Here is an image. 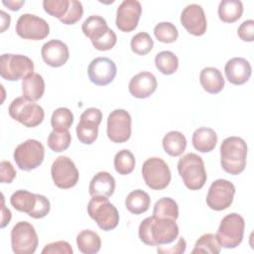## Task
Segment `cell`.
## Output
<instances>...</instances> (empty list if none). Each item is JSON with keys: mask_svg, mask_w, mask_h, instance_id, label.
<instances>
[{"mask_svg": "<svg viewBox=\"0 0 254 254\" xmlns=\"http://www.w3.org/2000/svg\"><path fill=\"white\" fill-rule=\"evenodd\" d=\"M138 234L140 240L149 246H161L175 241L179 235V226L176 220L149 216L142 220Z\"/></svg>", "mask_w": 254, "mask_h": 254, "instance_id": "cell-1", "label": "cell"}, {"mask_svg": "<svg viewBox=\"0 0 254 254\" xmlns=\"http://www.w3.org/2000/svg\"><path fill=\"white\" fill-rule=\"evenodd\" d=\"M247 145L237 136L225 138L220 145V165L230 175H239L246 167Z\"/></svg>", "mask_w": 254, "mask_h": 254, "instance_id": "cell-2", "label": "cell"}, {"mask_svg": "<svg viewBox=\"0 0 254 254\" xmlns=\"http://www.w3.org/2000/svg\"><path fill=\"white\" fill-rule=\"evenodd\" d=\"M178 172L190 190H200L206 183V171L201 157L194 153L184 155L178 162Z\"/></svg>", "mask_w": 254, "mask_h": 254, "instance_id": "cell-3", "label": "cell"}, {"mask_svg": "<svg viewBox=\"0 0 254 254\" xmlns=\"http://www.w3.org/2000/svg\"><path fill=\"white\" fill-rule=\"evenodd\" d=\"M87 213L104 231L116 228L119 223L118 210L108 197L92 196L87 204Z\"/></svg>", "mask_w": 254, "mask_h": 254, "instance_id": "cell-4", "label": "cell"}, {"mask_svg": "<svg viewBox=\"0 0 254 254\" xmlns=\"http://www.w3.org/2000/svg\"><path fill=\"white\" fill-rule=\"evenodd\" d=\"M245 221L244 218L235 212L225 215L219 224L215 234L221 247L235 248L243 240Z\"/></svg>", "mask_w": 254, "mask_h": 254, "instance_id": "cell-5", "label": "cell"}, {"mask_svg": "<svg viewBox=\"0 0 254 254\" xmlns=\"http://www.w3.org/2000/svg\"><path fill=\"white\" fill-rule=\"evenodd\" d=\"M9 115L26 127L33 128L40 125L45 118L42 106L26 98L17 97L9 105Z\"/></svg>", "mask_w": 254, "mask_h": 254, "instance_id": "cell-6", "label": "cell"}, {"mask_svg": "<svg viewBox=\"0 0 254 254\" xmlns=\"http://www.w3.org/2000/svg\"><path fill=\"white\" fill-rule=\"evenodd\" d=\"M13 157L20 170L29 172L43 163L45 148L40 141L28 139L16 147Z\"/></svg>", "mask_w": 254, "mask_h": 254, "instance_id": "cell-7", "label": "cell"}, {"mask_svg": "<svg viewBox=\"0 0 254 254\" xmlns=\"http://www.w3.org/2000/svg\"><path fill=\"white\" fill-rule=\"evenodd\" d=\"M142 176L145 184L155 190L166 189L172 178L168 164L158 157L149 158L143 163Z\"/></svg>", "mask_w": 254, "mask_h": 254, "instance_id": "cell-8", "label": "cell"}, {"mask_svg": "<svg viewBox=\"0 0 254 254\" xmlns=\"http://www.w3.org/2000/svg\"><path fill=\"white\" fill-rule=\"evenodd\" d=\"M34 71L33 61L24 55L3 54L0 59V75L9 81L23 79Z\"/></svg>", "mask_w": 254, "mask_h": 254, "instance_id": "cell-9", "label": "cell"}, {"mask_svg": "<svg viewBox=\"0 0 254 254\" xmlns=\"http://www.w3.org/2000/svg\"><path fill=\"white\" fill-rule=\"evenodd\" d=\"M39 244L38 234L28 221L17 222L11 230V247L15 254H33Z\"/></svg>", "mask_w": 254, "mask_h": 254, "instance_id": "cell-10", "label": "cell"}, {"mask_svg": "<svg viewBox=\"0 0 254 254\" xmlns=\"http://www.w3.org/2000/svg\"><path fill=\"white\" fill-rule=\"evenodd\" d=\"M16 33L25 40L40 41L48 37L50 34V26L48 22L33 14H22L16 23Z\"/></svg>", "mask_w": 254, "mask_h": 254, "instance_id": "cell-11", "label": "cell"}, {"mask_svg": "<svg viewBox=\"0 0 254 254\" xmlns=\"http://www.w3.org/2000/svg\"><path fill=\"white\" fill-rule=\"evenodd\" d=\"M235 194L234 185L224 179L215 180L209 187L206 194V204L213 210H224L228 208Z\"/></svg>", "mask_w": 254, "mask_h": 254, "instance_id": "cell-12", "label": "cell"}, {"mask_svg": "<svg viewBox=\"0 0 254 254\" xmlns=\"http://www.w3.org/2000/svg\"><path fill=\"white\" fill-rule=\"evenodd\" d=\"M51 175L54 184L64 190L74 187L79 177L74 163L66 156H60L54 161L51 167Z\"/></svg>", "mask_w": 254, "mask_h": 254, "instance_id": "cell-13", "label": "cell"}, {"mask_svg": "<svg viewBox=\"0 0 254 254\" xmlns=\"http://www.w3.org/2000/svg\"><path fill=\"white\" fill-rule=\"evenodd\" d=\"M132 119L125 109L111 111L107 118V137L113 143L127 142L131 136Z\"/></svg>", "mask_w": 254, "mask_h": 254, "instance_id": "cell-14", "label": "cell"}, {"mask_svg": "<svg viewBox=\"0 0 254 254\" xmlns=\"http://www.w3.org/2000/svg\"><path fill=\"white\" fill-rule=\"evenodd\" d=\"M76 126V135L78 140L85 145L92 144L98 136V126L102 120L100 109L90 107L85 109L79 118Z\"/></svg>", "mask_w": 254, "mask_h": 254, "instance_id": "cell-15", "label": "cell"}, {"mask_svg": "<svg viewBox=\"0 0 254 254\" xmlns=\"http://www.w3.org/2000/svg\"><path fill=\"white\" fill-rule=\"evenodd\" d=\"M117 73L115 63L105 57L93 59L87 68V74L92 83L98 86H104L113 81Z\"/></svg>", "mask_w": 254, "mask_h": 254, "instance_id": "cell-16", "label": "cell"}, {"mask_svg": "<svg viewBox=\"0 0 254 254\" xmlns=\"http://www.w3.org/2000/svg\"><path fill=\"white\" fill-rule=\"evenodd\" d=\"M142 13L141 3L137 0H124L116 11V27L125 33L132 32L138 26Z\"/></svg>", "mask_w": 254, "mask_h": 254, "instance_id": "cell-17", "label": "cell"}, {"mask_svg": "<svg viewBox=\"0 0 254 254\" xmlns=\"http://www.w3.org/2000/svg\"><path fill=\"white\" fill-rule=\"evenodd\" d=\"M181 23L193 36H202L206 32L207 22L202 7L198 4H190L181 14Z\"/></svg>", "mask_w": 254, "mask_h": 254, "instance_id": "cell-18", "label": "cell"}, {"mask_svg": "<svg viewBox=\"0 0 254 254\" xmlns=\"http://www.w3.org/2000/svg\"><path fill=\"white\" fill-rule=\"evenodd\" d=\"M41 55L48 65L60 67L67 62L69 58V51L64 42L60 40H51L43 45Z\"/></svg>", "mask_w": 254, "mask_h": 254, "instance_id": "cell-19", "label": "cell"}, {"mask_svg": "<svg viewBox=\"0 0 254 254\" xmlns=\"http://www.w3.org/2000/svg\"><path fill=\"white\" fill-rule=\"evenodd\" d=\"M157 78L150 71H141L135 74L129 81L128 89L136 98H147L157 89Z\"/></svg>", "mask_w": 254, "mask_h": 254, "instance_id": "cell-20", "label": "cell"}, {"mask_svg": "<svg viewBox=\"0 0 254 254\" xmlns=\"http://www.w3.org/2000/svg\"><path fill=\"white\" fill-rule=\"evenodd\" d=\"M224 72L230 83L234 85H241L250 78L252 67L246 59L232 58L225 64Z\"/></svg>", "mask_w": 254, "mask_h": 254, "instance_id": "cell-21", "label": "cell"}, {"mask_svg": "<svg viewBox=\"0 0 254 254\" xmlns=\"http://www.w3.org/2000/svg\"><path fill=\"white\" fill-rule=\"evenodd\" d=\"M88 190L91 196L109 197L115 190V180L108 172H99L91 179Z\"/></svg>", "mask_w": 254, "mask_h": 254, "instance_id": "cell-22", "label": "cell"}, {"mask_svg": "<svg viewBox=\"0 0 254 254\" xmlns=\"http://www.w3.org/2000/svg\"><path fill=\"white\" fill-rule=\"evenodd\" d=\"M23 97L29 101H38L45 92V80L39 73L32 72L22 79Z\"/></svg>", "mask_w": 254, "mask_h": 254, "instance_id": "cell-23", "label": "cell"}, {"mask_svg": "<svg viewBox=\"0 0 254 254\" xmlns=\"http://www.w3.org/2000/svg\"><path fill=\"white\" fill-rule=\"evenodd\" d=\"M199 82L202 88L211 94L219 93L224 87V78L220 70L213 66H207L201 69Z\"/></svg>", "mask_w": 254, "mask_h": 254, "instance_id": "cell-24", "label": "cell"}, {"mask_svg": "<svg viewBox=\"0 0 254 254\" xmlns=\"http://www.w3.org/2000/svg\"><path fill=\"white\" fill-rule=\"evenodd\" d=\"M191 143L195 150L201 153H207L212 151L217 143V135L211 128L200 127L194 130Z\"/></svg>", "mask_w": 254, "mask_h": 254, "instance_id": "cell-25", "label": "cell"}, {"mask_svg": "<svg viewBox=\"0 0 254 254\" xmlns=\"http://www.w3.org/2000/svg\"><path fill=\"white\" fill-rule=\"evenodd\" d=\"M81 30L84 36L89 38L92 43L100 39L109 28L104 18L98 15H91L84 20L81 25Z\"/></svg>", "mask_w": 254, "mask_h": 254, "instance_id": "cell-26", "label": "cell"}, {"mask_svg": "<svg viewBox=\"0 0 254 254\" xmlns=\"http://www.w3.org/2000/svg\"><path fill=\"white\" fill-rule=\"evenodd\" d=\"M162 144L168 155L178 157L185 152L187 148V139L180 131H170L164 136Z\"/></svg>", "mask_w": 254, "mask_h": 254, "instance_id": "cell-27", "label": "cell"}, {"mask_svg": "<svg viewBox=\"0 0 254 254\" xmlns=\"http://www.w3.org/2000/svg\"><path fill=\"white\" fill-rule=\"evenodd\" d=\"M151 204L150 195L142 190H135L128 193L125 199L126 208L133 214H141L146 212Z\"/></svg>", "mask_w": 254, "mask_h": 254, "instance_id": "cell-28", "label": "cell"}, {"mask_svg": "<svg viewBox=\"0 0 254 254\" xmlns=\"http://www.w3.org/2000/svg\"><path fill=\"white\" fill-rule=\"evenodd\" d=\"M76 245L83 254H95L101 248V239L96 232L84 229L77 234Z\"/></svg>", "mask_w": 254, "mask_h": 254, "instance_id": "cell-29", "label": "cell"}, {"mask_svg": "<svg viewBox=\"0 0 254 254\" xmlns=\"http://www.w3.org/2000/svg\"><path fill=\"white\" fill-rule=\"evenodd\" d=\"M10 203L16 210L29 215L36 206L37 193H32L26 190H16L10 197Z\"/></svg>", "mask_w": 254, "mask_h": 254, "instance_id": "cell-30", "label": "cell"}, {"mask_svg": "<svg viewBox=\"0 0 254 254\" xmlns=\"http://www.w3.org/2000/svg\"><path fill=\"white\" fill-rule=\"evenodd\" d=\"M218 17L224 23H234L243 14V4L239 0H222L218 5Z\"/></svg>", "mask_w": 254, "mask_h": 254, "instance_id": "cell-31", "label": "cell"}, {"mask_svg": "<svg viewBox=\"0 0 254 254\" xmlns=\"http://www.w3.org/2000/svg\"><path fill=\"white\" fill-rule=\"evenodd\" d=\"M153 215L160 218L177 220L179 217L178 203L171 197H162L156 201L153 209Z\"/></svg>", "mask_w": 254, "mask_h": 254, "instance_id": "cell-32", "label": "cell"}, {"mask_svg": "<svg viewBox=\"0 0 254 254\" xmlns=\"http://www.w3.org/2000/svg\"><path fill=\"white\" fill-rule=\"evenodd\" d=\"M156 67L163 74L170 75L177 71L179 66L178 57L170 51H162L156 55L155 58Z\"/></svg>", "mask_w": 254, "mask_h": 254, "instance_id": "cell-33", "label": "cell"}, {"mask_svg": "<svg viewBox=\"0 0 254 254\" xmlns=\"http://www.w3.org/2000/svg\"><path fill=\"white\" fill-rule=\"evenodd\" d=\"M71 143V135L68 130H53L47 140L48 147L56 153L65 151Z\"/></svg>", "mask_w": 254, "mask_h": 254, "instance_id": "cell-34", "label": "cell"}, {"mask_svg": "<svg viewBox=\"0 0 254 254\" xmlns=\"http://www.w3.org/2000/svg\"><path fill=\"white\" fill-rule=\"evenodd\" d=\"M221 250V246L217 240V237L213 233L202 234L195 242L194 248L191 253H210L218 254Z\"/></svg>", "mask_w": 254, "mask_h": 254, "instance_id": "cell-35", "label": "cell"}, {"mask_svg": "<svg viewBox=\"0 0 254 254\" xmlns=\"http://www.w3.org/2000/svg\"><path fill=\"white\" fill-rule=\"evenodd\" d=\"M114 168L119 175H128L135 168V157L133 153L127 149H123L115 154Z\"/></svg>", "mask_w": 254, "mask_h": 254, "instance_id": "cell-36", "label": "cell"}, {"mask_svg": "<svg viewBox=\"0 0 254 254\" xmlns=\"http://www.w3.org/2000/svg\"><path fill=\"white\" fill-rule=\"evenodd\" d=\"M73 123V114L66 107L57 108L52 115L51 124L55 130H68Z\"/></svg>", "mask_w": 254, "mask_h": 254, "instance_id": "cell-37", "label": "cell"}, {"mask_svg": "<svg viewBox=\"0 0 254 254\" xmlns=\"http://www.w3.org/2000/svg\"><path fill=\"white\" fill-rule=\"evenodd\" d=\"M130 46L133 53L139 56H145L152 51L154 42L148 33L140 32L132 37Z\"/></svg>", "mask_w": 254, "mask_h": 254, "instance_id": "cell-38", "label": "cell"}, {"mask_svg": "<svg viewBox=\"0 0 254 254\" xmlns=\"http://www.w3.org/2000/svg\"><path fill=\"white\" fill-rule=\"evenodd\" d=\"M154 35L158 41L166 44L174 43L179 37L177 27L170 22H161L154 28Z\"/></svg>", "mask_w": 254, "mask_h": 254, "instance_id": "cell-39", "label": "cell"}, {"mask_svg": "<svg viewBox=\"0 0 254 254\" xmlns=\"http://www.w3.org/2000/svg\"><path fill=\"white\" fill-rule=\"evenodd\" d=\"M69 0H44V10L53 17L62 19L67 12Z\"/></svg>", "mask_w": 254, "mask_h": 254, "instance_id": "cell-40", "label": "cell"}, {"mask_svg": "<svg viewBox=\"0 0 254 254\" xmlns=\"http://www.w3.org/2000/svg\"><path fill=\"white\" fill-rule=\"evenodd\" d=\"M83 15V7L81 2L77 0H69V6L66 14L60 19L63 24L73 25L80 20Z\"/></svg>", "mask_w": 254, "mask_h": 254, "instance_id": "cell-41", "label": "cell"}, {"mask_svg": "<svg viewBox=\"0 0 254 254\" xmlns=\"http://www.w3.org/2000/svg\"><path fill=\"white\" fill-rule=\"evenodd\" d=\"M117 42V37L116 34L114 33L113 30L109 28V30L97 41L92 42V46L98 50V51H108L111 50Z\"/></svg>", "mask_w": 254, "mask_h": 254, "instance_id": "cell-42", "label": "cell"}, {"mask_svg": "<svg viewBox=\"0 0 254 254\" xmlns=\"http://www.w3.org/2000/svg\"><path fill=\"white\" fill-rule=\"evenodd\" d=\"M72 252L70 244L64 240L49 243L42 250L43 254H72Z\"/></svg>", "mask_w": 254, "mask_h": 254, "instance_id": "cell-43", "label": "cell"}, {"mask_svg": "<svg viewBox=\"0 0 254 254\" xmlns=\"http://www.w3.org/2000/svg\"><path fill=\"white\" fill-rule=\"evenodd\" d=\"M51 209V203L50 200L42 194H37V203L34 208V210L29 214L32 218L39 219L43 218L50 212Z\"/></svg>", "mask_w": 254, "mask_h": 254, "instance_id": "cell-44", "label": "cell"}, {"mask_svg": "<svg viewBox=\"0 0 254 254\" xmlns=\"http://www.w3.org/2000/svg\"><path fill=\"white\" fill-rule=\"evenodd\" d=\"M238 37L244 42L254 41V21L246 20L237 29Z\"/></svg>", "mask_w": 254, "mask_h": 254, "instance_id": "cell-45", "label": "cell"}, {"mask_svg": "<svg viewBox=\"0 0 254 254\" xmlns=\"http://www.w3.org/2000/svg\"><path fill=\"white\" fill-rule=\"evenodd\" d=\"M16 170L9 161H2L0 164V182L11 184L16 177Z\"/></svg>", "mask_w": 254, "mask_h": 254, "instance_id": "cell-46", "label": "cell"}, {"mask_svg": "<svg viewBox=\"0 0 254 254\" xmlns=\"http://www.w3.org/2000/svg\"><path fill=\"white\" fill-rule=\"evenodd\" d=\"M186 248H187V242H186V240H185L183 237H180L179 240H178V243L176 244V246L171 247V248H168V249L158 247L157 251H158V253H163V254H166V253L180 254V253H184V252L186 251Z\"/></svg>", "mask_w": 254, "mask_h": 254, "instance_id": "cell-47", "label": "cell"}, {"mask_svg": "<svg viewBox=\"0 0 254 254\" xmlns=\"http://www.w3.org/2000/svg\"><path fill=\"white\" fill-rule=\"evenodd\" d=\"M2 215H1V225L0 227L1 228H4L11 220V217H12V213L10 211L9 208H7L5 206V202H4V195L2 194Z\"/></svg>", "mask_w": 254, "mask_h": 254, "instance_id": "cell-48", "label": "cell"}, {"mask_svg": "<svg viewBox=\"0 0 254 254\" xmlns=\"http://www.w3.org/2000/svg\"><path fill=\"white\" fill-rule=\"evenodd\" d=\"M24 3H25V1H23V0H20V1H18V0H8V1H2V4L3 5H5L6 7H8L10 10H12V11H18V10H20L21 9V7L24 5Z\"/></svg>", "mask_w": 254, "mask_h": 254, "instance_id": "cell-49", "label": "cell"}, {"mask_svg": "<svg viewBox=\"0 0 254 254\" xmlns=\"http://www.w3.org/2000/svg\"><path fill=\"white\" fill-rule=\"evenodd\" d=\"M0 14H1V33H3L7 28H9L11 18H10V15L5 13L4 11H1Z\"/></svg>", "mask_w": 254, "mask_h": 254, "instance_id": "cell-50", "label": "cell"}]
</instances>
